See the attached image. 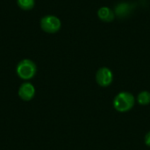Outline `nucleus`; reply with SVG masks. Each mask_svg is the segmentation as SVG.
<instances>
[{
    "label": "nucleus",
    "mask_w": 150,
    "mask_h": 150,
    "mask_svg": "<svg viewBox=\"0 0 150 150\" xmlns=\"http://www.w3.org/2000/svg\"><path fill=\"white\" fill-rule=\"evenodd\" d=\"M98 15L99 17V18L105 22H112L114 19L115 17V13L107 7H102L98 10Z\"/></svg>",
    "instance_id": "obj_6"
},
{
    "label": "nucleus",
    "mask_w": 150,
    "mask_h": 150,
    "mask_svg": "<svg viewBox=\"0 0 150 150\" xmlns=\"http://www.w3.org/2000/svg\"><path fill=\"white\" fill-rule=\"evenodd\" d=\"M37 72V66L35 62L30 59H24L20 61L16 68L18 76L22 80H30L34 77Z\"/></svg>",
    "instance_id": "obj_2"
},
{
    "label": "nucleus",
    "mask_w": 150,
    "mask_h": 150,
    "mask_svg": "<svg viewBox=\"0 0 150 150\" xmlns=\"http://www.w3.org/2000/svg\"><path fill=\"white\" fill-rule=\"evenodd\" d=\"M135 104L134 96L127 91H122L113 99V107L119 112H127L133 109Z\"/></svg>",
    "instance_id": "obj_1"
},
{
    "label": "nucleus",
    "mask_w": 150,
    "mask_h": 150,
    "mask_svg": "<svg viewBox=\"0 0 150 150\" xmlns=\"http://www.w3.org/2000/svg\"><path fill=\"white\" fill-rule=\"evenodd\" d=\"M144 142H145V144H146L148 147H149L150 148V131L149 132H148V133H147V134L145 135Z\"/></svg>",
    "instance_id": "obj_10"
},
{
    "label": "nucleus",
    "mask_w": 150,
    "mask_h": 150,
    "mask_svg": "<svg viewBox=\"0 0 150 150\" xmlns=\"http://www.w3.org/2000/svg\"><path fill=\"white\" fill-rule=\"evenodd\" d=\"M40 25L41 30L47 33H55L62 26L61 20L54 15H46L40 18Z\"/></svg>",
    "instance_id": "obj_3"
},
{
    "label": "nucleus",
    "mask_w": 150,
    "mask_h": 150,
    "mask_svg": "<svg viewBox=\"0 0 150 150\" xmlns=\"http://www.w3.org/2000/svg\"><path fill=\"white\" fill-rule=\"evenodd\" d=\"M137 102L142 105H148L150 104V92L148 91H143L140 92L137 96Z\"/></svg>",
    "instance_id": "obj_8"
},
{
    "label": "nucleus",
    "mask_w": 150,
    "mask_h": 150,
    "mask_svg": "<svg viewBox=\"0 0 150 150\" xmlns=\"http://www.w3.org/2000/svg\"><path fill=\"white\" fill-rule=\"evenodd\" d=\"M18 7L24 11H30L35 5V0H17Z\"/></svg>",
    "instance_id": "obj_9"
},
{
    "label": "nucleus",
    "mask_w": 150,
    "mask_h": 150,
    "mask_svg": "<svg viewBox=\"0 0 150 150\" xmlns=\"http://www.w3.org/2000/svg\"><path fill=\"white\" fill-rule=\"evenodd\" d=\"M18 95L23 101H31L35 96V88L33 84L29 82L23 83L18 88Z\"/></svg>",
    "instance_id": "obj_5"
},
{
    "label": "nucleus",
    "mask_w": 150,
    "mask_h": 150,
    "mask_svg": "<svg viewBox=\"0 0 150 150\" xmlns=\"http://www.w3.org/2000/svg\"><path fill=\"white\" fill-rule=\"evenodd\" d=\"M96 81L101 87H108L113 81V74L108 68H100L96 74Z\"/></svg>",
    "instance_id": "obj_4"
},
{
    "label": "nucleus",
    "mask_w": 150,
    "mask_h": 150,
    "mask_svg": "<svg viewBox=\"0 0 150 150\" xmlns=\"http://www.w3.org/2000/svg\"><path fill=\"white\" fill-rule=\"evenodd\" d=\"M132 6L131 4H127V3H121L120 4H118L116 6V9H115V13L118 17L120 18H124L126 16H127L131 11H132Z\"/></svg>",
    "instance_id": "obj_7"
}]
</instances>
